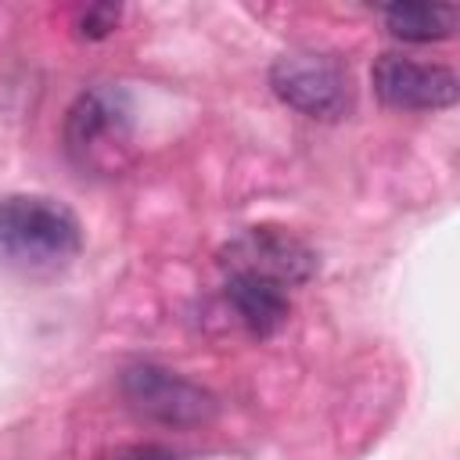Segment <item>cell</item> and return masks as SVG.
Masks as SVG:
<instances>
[{
	"label": "cell",
	"mask_w": 460,
	"mask_h": 460,
	"mask_svg": "<svg viewBox=\"0 0 460 460\" xmlns=\"http://www.w3.org/2000/svg\"><path fill=\"white\" fill-rule=\"evenodd\" d=\"M115 22H119V7L97 4V7H86V14L79 18V25H83L79 32L90 36V40H101V36H108L115 29Z\"/></svg>",
	"instance_id": "obj_9"
},
{
	"label": "cell",
	"mask_w": 460,
	"mask_h": 460,
	"mask_svg": "<svg viewBox=\"0 0 460 460\" xmlns=\"http://www.w3.org/2000/svg\"><path fill=\"white\" fill-rule=\"evenodd\" d=\"M122 392L129 399V406L158 424H172V428H187V424H201L216 413V399L190 385L187 377L162 370V367H133L122 374Z\"/></svg>",
	"instance_id": "obj_3"
},
{
	"label": "cell",
	"mask_w": 460,
	"mask_h": 460,
	"mask_svg": "<svg viewBox=\"0 0 460 460\" xmlns=\"http://www.w3.org/2000/svg\"><path fill=\"white\" fill-rule=\"evenodd\" d=\"M230 273H259L277 284H302L313 273V255L305 244H298L291 234H280L273 226H255L244 237H237L226 252Z\"/></svg>",
	"instance_id": "obj_6"
},
{
	"label": "cell",
	"mask_w": 460,
	"mask_h": 460,
	"mask_svg": "<svg viewBox=\"0 0 460 460\" xmlns=\"http://www.w3.org/2000/svg\"><path fill=\"white\" fill-rule=\"evenodd\" d=\"M122 460H172V453L162 446H137V449L122 453Z\"/></svg>",
	"instance_id": "obj_10"
},
{
	"label": "cell",
	"mask_w": 460,
	"mask_h": 460,
	"mask_svg": "<svg viewBox=\"0 0 460 460\" xmlns=\"http://www.w3.org/2000/svg\"><path fill=\"white\" fill-rule=\"evenodd\" d=\"M460 7L456 4H392L385 7V25L395 40L406 43H435L456 32Z\"/></svg>",
	"instance_id": "obj_8"
},
{
	"label": "cell",
	"mask_w": 460,
	"mask_h": 460,
	"mask_svg": "<svg viewBox=\"0 0 460 460\" xmlns=\"http://www.w3.org/2000/svg\"><path fill=\"white\" fill-rule=\"evenodd\" d=\"M226 302L237 309L241 323L259 338L273 334L288 320V288L259 273H230Z\"/></svg>",
	"instance_id": "obj_7"
},
{
	"label": "cell",
	"mask_w": 460,
	"mask_h": 460,
	"mask_svg": "<svg viewBox=\"0 0 460 460\" xmlns=\"http://www.w3.org/2000/svg\"><path fill=\"white\" fill-rule=\"evenodd\" d=\"M83 248L75 212L43 194H7L0 201V262L22 277H54Z\"/></svg>",
	"instance_id": "obj_1"
},
{
	"label": "cell",
	"mask_w": 460,
	"mask_h": 460,
	"mask_svg": "<svg viewBox=\"0 0 460 460\" xmlns=\"http://www.w3.org/2000/svg\"><path fill=\"white\" fill-rule=\"evenodd\" d=\"M270 86L288 108H295L309 119L331 122L352 108L349 68L331 54H316V50L280 54L270 68Z\"/></svg>",
	"instance_id": "obj_2"
},
{
	"label": "cell",
	"mask_w": 460,
	"mask_h": 460,
	"mask_svg": "<svg viewBox=\"0 0 460 460\" xmlns=\"http://www.w3.org/2000/svg\"><path fill=\"white\" fill-rule=\"evenodd\" d=\"M374 90L388 108L402 111H435L456 104L460 83L446 65H424L406 54H381L374 61Z\"/></svg>",
	"instance_id": "obj_4"
},
{
	"label": "cell",
	"mask_w": 460,
	"mask_h": 460,
	"mask_svg": "<svg viewBox=\"0 0 460 460\" xmlns=\"http://www.w3.org/2000/svg\"><path fill=\"white\" fill-rule=\"evenodd\" d=\"M65 140L68 151L86 165H101L115 155V147H122L129 140V111L126 101L111 90H90L83 93L72 111H68V126H65Z\"/></svg>",
	"instance_id": "obj_5"
}]
</instances>
